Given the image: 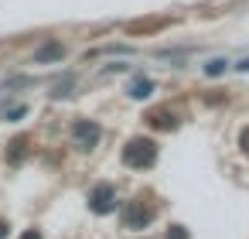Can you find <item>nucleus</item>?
Returning <instances> with one entry per match:
<instances>
[{
  "label": "nucleus",
  "mask_w": 249,
  "mask_h": 239,
  "mask_svg": "<svg viewBox=\"0 0 249 239\" xmlns=\"http://www.w3.org/2000/svg\"><path fill=\"white\" fill-rule=\"evenodd\" d=\"M154 157H157L154 140H130L126 150H123V161L130 167H147V164H154Z\"/></svg>",
  "instance_id": "nucleus-1"
},
{
  "label": "nucleus",
  "mask_w": 249,
  "mask_h": 239,
  "mask_svg": "<svg viewBox=\"0 0 249 239\" xmlns=\"http://www.w3.org/2000/svg\"><path fill=\"white\" fill-rule=\"evenodd\" d=\"M113 205H116V191H113V184H96L92 195H89V208L99 212V215H106V212H113Z\"/></svg>",
  "instance_id": "nucleus-2"
},
{
  "label": "nucleus",
  "mask_w": 249,
  "mask_h": 239,
  "mask_svg": "<svg viewBox=\"0 0 249 239\" xmlns=\"http://www.w3.org/2000/svg\"><path fill=\"white\" fill-rule=\"evenodd\" d=\"M147 222H150V212H147L143 205L130 202V205L123 208V225H126V229H143Z\"/></svg>",
  "instance_id": "nucleus-3"
},
{
  "label": "nucleus",
  "mask_w": 249,
  "mask_h": 239,
  "mask_svg": "<svg viewBox=\"0 0 249 239\" xmlns=\"http://www.w3.org/2000/svg\"><path fill=\"white\" fill-rule=\"evenodd\" d=\"M65 55V45L62 41H45L38 52H35V65H48V62H62Z\"/></svg>",
  "instance_id": "nucleus-4"
},
{
  "label": "nucleus",
  "mask_w": 249,
  "mask_h": 239,
  "mask_svg": "<svg viewBox=\"0 0 249 239\" xmlns=\"http://www.w3.org/2000/svg\"><path fill=\"white\" fill-rule=\"evenodd\" d=\"M72 137H75L82 147H92V144L99 140V127H96V123H89V120H79V123L72 127Z\"/></svg>",
  "instance_id": "nucleus-5"
},
{
  "label": "nucleus",
  "mask_w": 249,
  "mask_h": 239,
  "mask_svg": "<svg viewBox=\"0 0 249 239\" xmlns=\"http://www.w3.org/2000/svg\"><path fill=\"white\" fill-rule=\"evenodd\" d=\"M150 92H154V82H150V79H133V82H130V96H133V99H147Z\"/></svg>",
  "instance_id": "nucleus-6"
},
{
  "label": "nucleus",
  "mask_w": 249,
  "mask_h": 239,
  "mask_svg": "<svg viewBox=\"0 0 249 239\" xmlns=\"http://www.w3.org/2000/svg\"><path fill=\"white\" fill-rule=\"evenodd\" d=\"M225 69H229V62H225V58H212V62L205 65V75H212V79H215V75H222Z\"/></svg>",
  "instance_id": "nucleus-7"
},
{
  "label": "nucleus",
  "mask_w": 249,
  "mask_h": 239,
  "mask_svg": "<svg viewBox=\"0 0 249 239\" xmlns=\"http://www.w3.org/2000/svg\"><path fill=\"white\" fill-rule=\"evenodd\" d=\"M154 123H157V127H174V116H167V113H157V116H154Z\"/></svg>",
  "instance_id": "nucleus-8"
},
{
  "label": "nucleus",
  "mask_w": 249,
  "mask_h": 239,
  "mask_svg": "<svg viewBox=\"0 0 249 239\" xmlns=\"http://www.w3.org/2000/svg\"><path fill=\"white\" fill-rule=\"evenodd\" d=\"M167 239H188V232H184L181 225H171V229H167Z\"/></svg>",
  "instance_id": "nucleus-9"
},
{
  "label": "nucleus",
  "mask_w": 249,
  "mask_h": 239,
  "mask_svg": "<svg viewBox=\"0 0 249 239\" xmlns=\"http://www.w3.org/2000/svg\"><path fill=\"white\" fill-rule=\"evenodd\" d=\"M235 69H242V72H249V58H242V62H239Z\"/></svg>",
  "instance_id": "nucleus-10"
},
{
  "label": "nucleus",
  "mask_w": 249,
  "mask_h": 239,
  "mask_svg": "<svg viewBox=\"0 0 249 239\" xmlns=\"http://www.w3.org/2000/svg\"><path fill=\"white\" fill-rule=\"evenodd\" d=\"M21 239H41V236H38V232H24Z\"/></svg>",
  "instance_id": "nucleus-11"
},
{
  "label": "nucleus",
  "mask_w": 249,
  "mask_h": 239,
  "mask_svg": "<svg viewBox=\"0 0 249 239\" xmlns=\"http://www.w3.org/2000/svg\"><path fill=\"white\" fill-rule=\"evenodd\" d=\"M242 147H246V150H249V130H246V133H242Z\"/></svg>",
  "instance_id": "nucleus-12"
}]
</instances>
